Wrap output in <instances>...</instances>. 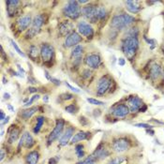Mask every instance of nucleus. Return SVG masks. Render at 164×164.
<instances>
[{
  "mask_svg": "<svg viewBox=\"0 0 164 164\" xmlns=\"http://www.w3.org/2000/svg\"><path fill=\"white\" fill-rule=\"evenodd\" d=\"M135 22V18L133 16H131L129 14H118V15H114L112 18L111 21V27L113 29H117V30H123L125 28H128V27L132 25Z\"/></svg>",
  "mask_w": 164,
  "mask_h": 164,
  "instance_id": "1",
  "label": "nucleus"
},
{
  "mask_svg": "<svg viewBox=\"0 0 164 164\" xmlns=\"http://www.w3.org/2000/svg\"><path fill=\"white\" fill-rule=\"evenodd\" d=\"M122 51L128 59L132 60L139 48V40L137 38H126L122 43Z\"/></svg>",
  "mask_w": 164,
  "mask_h": 164,
  "instance_id": "2",
  "label": "nucleus"
},
{
  "mask_svg": "<svg viewBox=\"0 0 164 164\" xmlns=\"http://www.w3.org/2000/svg\"><path fill=\"white\" fill-rule=\"evenodd\" d=\"M63 14L72 20L78 19L82 15V8L78 1L75 0L68 1L63 8Z\"/></svg>",
  "mask_w": 164,
  "mask_h": 164,
  "instance_id": "3",
  "label": "nucleus"
},
{
  "mask_svg": "<svg viewBox=\"0 0 164 164\" xmlns=\"http://www.w3.org/2000/svg\"><path fill=\"white\" fill-rule=\"evenodd\" d=\"M65 128V121L63 119H58L56 120V127L53 128V131L49 134L47 138V145H51L54 141L57 140L59 137H61L63 134V130Z\"/></svg>",
  "mask_w": 164,
  "mask_h": 164,
  "instance_id": "4",
  "label": "nucleus"
},
{
  "mask_svg": "<svg viewBox=\"0 0 164 164\" xmlns=\"http://www.w3.org/2000/svg\"><path fill=\"white\" fill-rule=\"evenodd\" d=\"M40 57L43 63L51 64L54 58V48L49 43H43L40 48Z\"/></svg>",
  "mask_w": 164,
  "mask_h": 164,
  "instance_id": "5",
  "label": "nucleus"
},
{
  "mask_svg": "<svg viewBox=\"0 0 164 164\" xmlns=\"http://www.w3.org/2000/svg\"><path fill=\"white\" fill-rule=\"evenodd\" d=\"M112 148L116 153H123L130 148V142L127 138H118L113 142Z\"/></svg>",
  "mask_w": 164,
  "mask_h": 164,
  "instance_id": "6",
  "label": "nucleus"
},
{
  "mask_svg": "<svg viewBox=\"0 0 164 164\" xmlns=\"http://www.w3.org/2000/svg\"><path fill=\"white\" fill-rule=\"evenodd\" d=\"M77 30L80 35L86 37L87 39H92L93 36H94V29L89 25L88 23H86L85 21L79 22L77 25Z\"/></svg>",
  "mask_w": 164,
  "mask_h": 164,
  "instance_id": "7",
  "label": "nucleus"
},
{
  "mask_svg": "<svg viewBox=\"0 0 164 164\" xmlns=\"http://www.w3.org/2000/svg\"><path fill=\"white\" fill-rule=\"evenodd\" d=\"M111 113L114 117L124 118L130 113V111L127 104H125V103H120V104H117L114 107H113V109L111 110Z\"/></svg>",
  "mask_w": 164,
  "mask_h": 164,
  "instance_id": "8",
  "label": "nucleus"
},
{
  "mask_svg": "<svg viewBox=\"0 0 164 164\" xmlns=\"http://www.w3.org/2000/svg\"><path fill=\"white\" fill-rule=\"evenodd\" d=\"M97 12H98V6L95 5H89L82 9V13L86 19L90 20L92 23H96L97 20Z\"/></svg>",
  "mask_w": 164,
  "mask_h": 164,
  "instance_id": "9",
  "label": "nucleus"
},
{
  "mask_svg": "<svg viewBox=\"0 0 164 164\" xmlns=\"http://www.w3.org/2000/svg\"><path fill=\"white\" fill-rule=\"evenodd\" d=\"M85 64L91 69H98L101 64V58L98 53H89L85 59Z\"/></svg>",
  "mask_w": 164,
  "mask_h": 164,
  "instance_id": "10",
  "label": "nucleus"
},
{
  "mask_svg": "<svg viewBox=\"0 0 164 164\" xmlns=\"http://www.w3.org/2000/svg\"><path fill=\"white\" fill-rule=\"evenodd\" d=\"M144 105V101L137 96H131L128 100V106L130 113L139 112L140 108Z\"/></svg>",
  "mask_w": 164,
  "mask_h": 164,
  "instance_id": "11",
  "label": "nucleus"
},
{
  "mask_svg": "<svg viewBox=\"0 0 164 164\" xmlns=\"http://www.w3.org/2000/svg\"><path fill=\"white\" fill-rule=\"evenodd\" d=\"M111 80L108 77H104L103 76L102 78H100L98 82V85H97V94L98 96H102L104 95L105 93L108 91V89L110 88L111 86Z\"/></svg>",
  "mask_w": 164,
  "mask_h": 164,
  "instance_id": "12",
  "label": "nucleus"
},
{
  "mask_svg": "<svg viewBox=\"0 0 164 164\" xmlns=\"http://www.w3.org/2000/svg\"><path fill=\"white\" fill-rule=\"evenodd\" d=\"M82 41V37L81 35L79 34V33L73 31L72 34L69 35L67 38H66L65 40V47L67 48H70V47H75L79 45V43Z\"/></svg>",
  "mask_w": 164,
  "mask_h": 164,
  "instance_id": "13",
  "label": "nucleus"
},
{
  "mask_svg": "<svg viewBox=\"0 0 164 164\" xmlns=\"http://www.w3.org/2000/svg\"><path fill=\"white\" fill-rule=\"evenodd\" d=\"M35 144H36V141L34 140V138L32 137V135L28 132V131L24 132V134L22 135V137L20 139L19 148L21 146H25V148L29 149V148H32Z\"/></svg>",
  "mask_w": 164,
  "mask_h": 164,
  "instance_id": "14",
  "label": "nucleus"
},
{
  "mask_svg": "<svg viewBox=\"0 0 164 164\" xmlns=\"http://www.w3.org/2000/svg\"><path fill=\"white\" fill-rule=\"evenodd\" d=\"M74 131H75V129L73 127H68L67 129L64 131L62 136L59 139V142H58L59 145L62 147L67 145L69 142L72 141V137L74 136Z\"/></svg>",
  "mask_w": 164,
  "mask_h": 164,
  "instance_id": "15",
  "label": "nucleus"
},
{
  "mask_svg": "<svg viewBox=\"0 0 164 164\" xmlns=\"http://www.w3.org/2000/svg\"><path fill=\"white\" fill-rule=\"evenodd\" d=\"M110 154L111 153H110V151H109V149L107 148V147L103 144H100L97 147L96 150L94 151V153H93L92 155L97 158V160H103V158L109 157Z\"/></svg>",
  "mask_w": 164,
  "mask_h": 164,
  "instance_id": "16",
  "label": "nucleus"
},
{
  "mask_svg": "<svg viewBox=\"0 0 164 164\" xmlns=\"http://www.w3.org/2000/svg\"><path fill=\"white\" fill-rule=\"evenodd\" d=\"M32 21L33 20L29 14L21 16L17 21V27H18L19 31L22 32V31L26 30L29 27V25H32Z\"/></svg>",
  "mask_w": 164,
  "mask_h": 164,
  "instance_id": "17",
  "label": "nucleus"
},
{
  "mask_svg": "<svg viewBox=\"0 0 164 164\" xmlns=\"http://www.w3.org/2000/svg\"><path fill=\"white\" fill-rule=\"evenodd\" d=\"M73 29V25L69 21H64L59 25V33L62 37H68L70 35Z\"/></svg>",
  "mask_w": 164,
  "mask_h": 164,
  "instance_id": "18",
  "label": "nucleus"
},
{
  "mask_svg": "<svg viewBox=\"0 0 164 164\" xmlns=\"http://www.w3.org/2000/svg\"><path fill=\"white\" fill-rule=\"evenodd\" d=\"M125 5H126V9L130 13H138L139 12H141L142 9V5L140 1H133V0H128V1H125Z\"/></svg>",
  "mask_w": 164,
  "mask_h": 164,
  "instance_id": "19",
  "label": "nucleus"
},
{
  "mask_svg": "<svg viewBox=\"0 0 164 164\" xmlns=\"http://www.w3.org/2000/svg\"><path fill=\"white\" fill-rule=\"evenodd\" d=\"M20 4H21V2L18 1V0H8V1H6L7 12H8L9 16H10V17H13V16L16 15V13H17V9L19 8Z\"/></svg>",
  "mask_w": 164,
  "mask_h": 164,
  "instance_id": "20",
  "label": "nucleus"
},
{
  "mask_svg": "<svg viewBox=\"0 0 164 164\" xmlns=\"http://www.w3.org/2000/svg\"><path fill=\"white\" fill-rule=\"evenodd\" d=\"M83 51L84 47L82 45H77L72 49V53H70V58L73 60L74 63H80L82 56H83Z\"/></svg>",
  "mask_w": 164,
  "mask_h": 164,
  "instance_id": "21",
  "label": "nucleus"
},
{
  "mask_svg": "<svg viewBox=\"0 0 164 164\" xmlns=\"http://www.w3.org/2000/svg\"><path fill=\"white\" fill-rule=\"evenodd\" d=\"M90 135H91V133L89 132V131H83V130L78 131L77 133L74 134L72 141H70V143H72V144H74L79 143V142L88 140L89 137H90Z\"/></svg>",
  "mask_w": 164,
  "mask_h": 164,
  "instance_id": "22",
  "label": "nucleus"
},
{
  "mask_svg": "<svg viewBox=\"0 0 164 164\" xmlns=\"http://www.w3.org/2000/svg\"><path fill=\"white\" fill-rule=\"evenodd\" d=\"M161 73H162V69H161L160 64H153L150 67L149 76H150L151 80H153V81L157 80L160 77Z\"/></svg>",
  "mask_w": 164,
  "mask_h": 164,
  "instance_id": "23",
  "label": "nucleus"
},
{
  "mask_svg": "<svg viewBox=\"0 0 164 164\" xmlns=\"http://www.w3.org/2000/svg\"><path fill=\"white\" fill-rule=\"evenodd\" d=\"M40 155L39 151L33 150L25 156V163L26 164H38V162L40 160Z\"/></svg>",
  "mask_w": 164,
  "mask_h": 164,
  "instance_id": "24",
  "label": "nucleus"
},
{
  "mask_svg": "<svg viewBox=\"0 0 164 164\" xmlns=\"http://www.w3.org/2000/svg\"><path fill=\"white\" fill-rule=\"evenodd\" d=\"M8 133H9L8 143L9 144H13L19 138V136H20V129L18 128H16L14 125H12V128L9 129Z\"/></svg>",
  "mask_w": 164,
  "mask_h": 164,
  "instance_id": "25",
  "label": "nucleus"
},
{
  "mask_svg": "<svg viewBox=\"0 0 164 164\" xmlns=\"http://www.w3.org/2000/svg\"><path fill=\"white\" fill-rule=\"evenodd\" d=\"M45 23V17L43 14H38L36 15L34 19L32 21V27L36 29H40V27Z\"/></svg>",
  "mask_w": 164,
  "mask_h": 164,
  "instance_id": "26",
  "label": "nucleus"
},
{
  "mask_svg": "<svg viewBox=\"0 0 164 164\" xmlns=\"http://www.w3.org/2000/svg\"><path fill=\"white\" fill-rule=\"evenodd\" d=\"M38 111V107H31L28 109H25V110L22 111L20 113V116L23 118L24 120H28L33 116V114H35Z\"/></svg>",
  "mask_w": 164,
  "mask_h": 164,
  "instance_id": "27",
  "label": "nucleus"
},
{
  "mask_svg": "<svg viewBox=\"0 0 164 164\" xmlns=\"http://www.w3.org/2000/svg\"><path fill=\"white\" fill-rule=\"evenodd\" d=\"M40 56V50L38 46L36 45H31L29 47V50H28V56L34 60V61H37L38 59H39V56Z\"/></svg>",
  "mask_w": 164,
  "mask_h": 164,
  "instance_id": "28",
  "label": "nucleus"
},
{
  "mask_svg": "<svg viewBox=\"0 0 164 164\" xmlns=\"http://www.w3.org/2000/svg\"><path fill=\"white\" fill-rule=\"evenodd\" d=\"M44 120L45 118L43 116H39L37 118V124L35 126V128L33 129V131H34L35 134H38L40 132V130L41 129V127L43 126V124H44Z\"/></svg>",
  "mask_w": 164,
  "mask_h": 164,
  "instance_id": "29",
  "label": "nucleus"
},
{
  "mask_svg": "<svg viewBox=\"0 0 164 164\" xmlns=\"http://www.w3.org/2000/svg\"><path fill=\"white\" fill-rule=\"evenodd\" d=\"M107 15V10L105 7L103 6H98V12H97V20H103Z\"/></svg>",
  "mask_w": 164,
  "mask_h": 164,
  "instance_id": "30",
  "label": "nucleus"
},
{
  "mask_svg": "<svg viewBox=\"0 0 164 164\" xmlns=\"http://www.w3.org/2000/svg\"><path fill=\"white\" fill-rule=\"evenodd\" d=\"M75 153L76 155H77L78 158H82L84 157L85 155V146L82 144H76L75 145Z\"/></svg>",
  "mask_w": 164,
  "mask_h": 164,
  "instance_id": "31",
  "label": "nucleus"
},
{
  "mask_svg": "<svg viewBox=\"0 0 164 164\" xmlns=\"http://www.w3.org/2000/svg\"><path fill=\"white\" fill-rule=\"evenodd\" d=\"M65 111L67 113H70V114H75L76 113L79 111V108H78V106L76 104L72 103V104H69L68 106H66L65 107Z\"/></svg>",
  "mask_w": 164,
  "mask_h": 164,
  "instance_id": "32",
  "label": "nucleus"
},
{
  "mask_svg": "<svg viewBox=\"0 0 164 164\" xmlns=\"http://www.w3.org/2000/svg\"><path fill=\"white\" fill-rule=\"evenodd\" d=\"M96 162H97V158L93 155H91L89 157H87L86 158H85L84 160L78 162L77 164H96Z\"/></svg>",
  "mask_w": 164,
  "mask_h": 164,
  "instance_id": "33",
  "label": "nucleus"
},
{
  "mask_svg": "<svg viewBox=\"0 0 164 164\" xmlns=\"http://www.w3.org/2000/svg\"><path fill=\"white\" fill-rule=\"evenodd\" d=\"M10 43H12V47L14 48V50H15L16 52H17V53H18V54H20V56H23V57H25V53L21 50L20 47L17 45V43H16V42H15L14 40H10Z\"/></svg>",
  "mask_w": 164,
  "mask_h": 164,
  "instance_id": "34",
  "label": "nucleus"
},
{
  "mask_svg": "<svg viewBox=\"0 0 164 164\" xmlns=\"http://www.w3.org/2000/svg\"><path fill=\"white\" fill-rule=\"evenodd\" d=\"M126 160H127V158L124 157H117L116 158H113V160H112L108 164H123V162Z\"/></svg>",
  "mask_w": 164,
  "mask_h": 164,
  "instance_id": "35",
  "label": "nucleus"
},
{
  "mask_svg": "<svg viewBox=\"0 0 164 164\" xmlns=\"http://www.w3.org/2000/svg\"><path fill=\"white\" fill-rule=\"evenodd\" d=\"M39 31H40V29H36V28H33L32 27V28H30L28 31H27L25 36H26V38H30L31 39V38H34L38 33H39Z\"/></svg>",
  "mask_w": 164,
  "mask_h": 164,
  "instance_id": "36",
  "label": "nucleus"
},
{
  "mask_svg": "<svg viewBox=\"0 0 164 164\" xmlns=\"http://www.w3.org/2000/svg\"><path fill=\"white\" fill-rule=\"evenodd\" d=\"M87 101H88L90 104L97 105V106H100V105H103V104H104V102H103V101H100V100H96V98H87Z\"/></svg>",
  "mask_w": 164,
  "mask_h": 164,
  "instance_id": "37",
  "label": "nucleus"
},
{
  "mask_svg": "<svg viewBox=\"0 0 164 164\" xmlns=\"http://www.w3.org/2000/svg\"><path fill=\"white\" fill-rule=\"evenodd\" d=\"M40 98V96L39 95V94H37V95H34V96H33V97H31V98H30V100H28V101H27L26 103H25V104L24 105L25 107H29L31 104H32V103L33 102H35L36 100H39V98Z\"/></svg>",
  "mask_w": 164,
  "mask_h": 164,
  "instance_id": "38",
  "label": "nucleus"
},
{
  "mask_svg": "<svg viewBox=\"0 0 164 164\" xmlns=\"http://www.w3.org/2000/svg\"><path fill=\"white\" fill-rule=\"evenodd\" d=\"M73 95L72 94H69V93H64V94L60 95V98H62L63 100H72L73 98Z\"/></svg>",
  "mask_w": 164,
  "mask_h": 164,
  "instance_id": "39",
  "label": "nucleus"
},
{
  "mask_svg": "<svg viewBox=\"0 0 164 164\" xmlns=\"http://www.w3.org/2000/svg\"><path fill=\"white\" fill-rule=\"evenodd\" d=\"M134 126H135V127H137V128H144L146 129L153 128V126L148 125V124H146V123H138V124H135Z\"/></svg>",
  "mask_w": 164,
  "mask_h": 164,
  "instance_id": "40",
  "label": "nucleus"
},
{
  "mask_svg": "<svg viewBox=\"0 0 164 164\" xmlns=\"http://www.w3.org/2000/svg\"><path fill=\"white\" fill-rule=\"evenodd\" d=\"M65 85H67L70 90L73 91V92H75V93H80V92H81V90H80V89H78L77 87H74V86H72V85H70L69 83H67V82H66V83H65Z\"/></svg>",
  "mask_w": 164,
  "mask_h": 164,
  "instance_id": "41",
  "label": "nucleus"
},
{
  "mask_svg": "<svg viewBox=\"0 0 164 164\" xmlns=\"http://www.w3.org/2000/svg\"><path fill=\"white\" fill-rule=\"evenodd\" d=\"M59 158H60V157H59L58 156H56V157H51V158H50V160H49L48 164H57Z\"/></svg>",
  "mask_w": 164,
  "mask_h": 164,
  "instance_id": "42",
  "label": "nucleus"
},
{
  "mask_svg": "<svg viewBox=\"0 0 164 164\" xmlns=\"http://www.w3.org/2000/svg\"><path fill=\"white\" fill-rule=\"evenodd\" d=\"M90 75H91V72H90L89 69H85V70H84V72H83V77H84L85 79H87Z\"/></svg>",
  "mask_w": 164,
  "mask_h": 164,
  "instance_id": "43",
  "label": "nucleus"
},
{
  "mask_svg": "<svg viewBox=\"0 0 164 164\" xmlns=\"http://www.w3.org/2000/svg\"><path fill=\"white\" fill-rule=\"evenodd\" d=\"M145 40L147 41V43H149V44L152 45L151 49H154V47L156 46V40H148V39H146L145 38Z\"/></svg>",
  "mask_w": 164,
  "mask_h": 164,
  "instance_id": "44",
  "label": "nucleus"
},
{
  "mask_svg": "<svg viewBox=\"0 0 164 164\" xmlns=\"http://www.w3.org/2000/svg\"><path fill=\"white\" fill-rule=\"evenodd\" d=\"M51 82H52V83H53V85H56V86H58V85H61V82H60V80H58V79H56V78H53V77L51 79Z\"/></svg>",
  "mask_w": 164,
  "mask_h": 164,
  "instance_id": "45",
  "label": "nucleus"
},
{
  "mask_svg": "<svg viewBox=\"0 0 164 164\" xmlns=\"http://www.w3.org/2000/svg\"><path fill=\"white\" fill-rule=\"evenodd\" d=\"M80 123L83 125V126H85L87 123H88V120H87L85 117H84V116H81L80 117Z\"/></svg>",
  "mask_w": 164,
  "mask_h": 164,
  "instance_id": "46",
  "label": "nucleus"
},
{
  "mask_svg": "<svg viewBox=\"0 0 164 164\" xmlns=\"http://www.w3.org/2000/svg\"><path fill=\"white\" fill-rule=\"evenodd\" d=\"M6 152H5V150L2 148L1 149V151H0V160L1 161H3L4 160V158H5V157H6Z\"/></svg>",
  "mask_w": 164,
  "mask_h": 164,
  "instance_id": "47",
  "label": "nucleus"
},
{
  "mask_svg": "<svg viewBox=\"0 0 164 164\" xmlns=\"http://www.w3.org/2000/svg\"><path fill=\"white\" fill-rule=\"evenodd\" d=\"M0 113H1V116H0V121L3 122L4 120L6 119L7 116H6V114H5V113H4V111H3V110H1V112H0Z\"/></svg>",
  "mask_w": 164,
  "mask_h": 164,
  "instance_id": "48",
  "label": "nucleus"
},
{
  "mask_svg": "<svg viewBox=\"0 0 164 164\" xmlns=\"http://www.w3.org/2000/svg\"><path fill=\"white\" fill-rule=\"evenodd\" d=\"M44 75H45V77H46V79L48 80V81H51V79L53 78L52 76L50 75V73H49L47 70H44Z\"/></svg>",
  "mask_w": 164,
  "mask_h": 164,
  "instance_id": "49",
  "label": "nucleus"
},
{
  "mask_svg": "<svg viewBox=\"0 0 164 164\" xmlns=\"http://www.w3.org/2000/svg\"><path fill=\"white\" fill-rule=\"evenodd\" d=\"M28 82H29L30 84H32V85L37 84V80H36V79H34L33 77H31V76H29V77H28Z\"/></svg>",
  "mask_w": 164,
  "mask_h": 164,
  "instance_id": "50",
  "label": "nucleus"
},
{
  "mask_svg": "<svg viewBox=\"0 0 164 164\" xmlns=\"http://www.w3.org/2000/svg\"><path fill=\"white\" fill-rule=\"evenodd\" d=\"M118 64L120 65V66H125V64H126V61H125V59L124 58H119L118 59Z\"/></svg>",
  "mask_w": 164,
  "mask_h": 164,
  "instance_id": "51",
  "label": "nucleus"
},
{
  "mask_svg": "<svg viewBox=\"0 0 164 164\" xmlns=\"http://www.w3.org/2000/svg\"><path fill=\"white\" fill-rule=\"evenodd\" d=\"M146 110H147V106H146L145 104H144L143 106H142V107L140 108L139 112H140V113H144V112H145Z\"/></svg>",
  "mask_w": 164,
  "mask_h": 164,
  "instance_id": "52",
  "label": "nucleus"
},
{
  "mask_svg": "<svg viewBox=\"0 0 164 164\" xmlns=\"http://www.w3.org/2000/svg\"><path fill=\"white\" fill-rule=\"evenodd\" d=\"M146 133H148V134H149V135H151V136H154L155 131L153 130L152 129H146Z\"/></svg>",
  "mask_w": 164,
  "mask_h": 164,
  "instance_id": "53",
  "label": "nucleus"
},
{
  "mask_svg": "<svg viewBox=\"0 0 164 164\" xmlns=\"http://www.w3.org/2000/svg\"><path fill=\"white\" fill-rule=\"evenodd\" d=\"M28 92L29 93H36V92H38V88H36V87H29Z\"/></svg>",
  "mask_w": 164,
  "mask_h": 164,
  "instance_id": "54",
  "label": "nucleus"
},
{
  "mask_svg": "<svg viewBox=\"0 0 164 164\" xmlns=\"http://www.w3.org/2000/svg\"><path fill=\"white\" fill-rule=\"evenodd\" d=\"M42 100H43V101L47 103V102L49 101V96H48V95H45L44 97L42 98Z\"/></svg>",
  "mask_w": 164,
  "mask_h": 164,
  "instance_id": "55",
  "label": "nucleus"
},
{
  "mask_svg": "<svg viewBox=\"0 0 164 164\" xmlns=\"http://www.w3.org/2000/svg\"><path fill=\"white\" fill-rule=\"evenodd\" d=\"M4 98H5V100H9L10 95L9 94V93H5V94H4Z\"/></svg>",
  "mask_w": 164,
  "mask_h": 164,
  "instance_id": "56",
  "label": "nucleus"
},
{
  "mask_svg": "<svg viewBox=\"0 0 164 164\" xmlns=\"http://www.w3.org/2000/svg\"><path fill=\"white\" fill-rule=\"evenodd\" d=\"M7 107L9 108V110L10 112H14V108H13L12 105H10V104H8V105H7Z\"/></svg>",
  "mask_w": 164,
  "mask_h": 164,
  "instance_id": "57",
  "label": "nucleus"
},
{
  "mask_svg": "<svg viewBox=\"0 0 164 164\" xmlns=\"http://www.w3.org/2000/svg\"><path fill=\"white\" fill-rule=\"evenodd\" d=\"M79 4H88L89 1H85V0H80V1H78Z\"/></svg>",
  "mask_w": 164,
  "mask_h": 164,
  "instance_id": "58",
  "label": "nucleus"
},
{
  "mask_svg": "<svg viewBox=\"0 0 164 164\" xmlns=\"http://www.w3.org/2000/svg\"><path fill=\"white\" fill-rule=\"evenodd\" d=\"M17 67H18V69H19V70H20L21 72L25 73V70H24V69H23V68H21V66H20V65H17Z\"/></svg>",
  "mask_w": 164,
  "mask_h": 164,
  "instance_id": "59",
  "label": "nucleus"
},
{
  "mask_svg": "<svg viewBox=\"0 0 164 164\" xmlns=\"http://www.w3.org/2000/svg\"><path fill=\"white\" fill-rule=\"evenodd\" d=\"M161 49H162V52H163V53H164V44L162 45V48H161Z\"/></svg>",
  "mask_w": 164,
  "mask_h": 164,
  "instance_id": "60",
  "label": "nucleus"
},
{
  "mask_svg": "<svg viewBox=\"0 0 164 164\" xmlns=\"http://www.w3.org/2000/svg\"><path fill=\"white\" fill-rule=\"evenodd\" d=\"M163 75H164V74H163Z\"/></svg>",
  "mask_w": 164,
  "mask_h": 164,
  "instance_id": "61",
  "label": "nucleus"
}]
</instances>
